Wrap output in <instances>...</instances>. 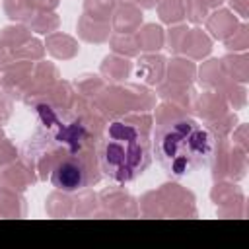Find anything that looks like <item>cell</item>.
<instances>
[{
  "label": "cell",
  "mask_w": 249,
  "mask_h": 249,
  "mask_svg": "<svg viewBox=\"0 0 249 249\" xmlns=\"http://www.w3.org/2000/svg\"><path fill=\"white\" fill-rule=\"evenodd\" d=\"M152 161V140L136 123L117 119L109 123L99 144L101 171L115 183L134 181Z\"/></svg>",
  "instance_id": "7a4b0ae2"
},
{
  "label": "cell",
  "mask_w": 249,
  "mask_h": 249,
  "mask_svg": "<svg viewBox=\"0 0 249 249\" xmlns=\"http://www.w3.org/2000/svg\"><path fill=\"white\" fill-rule=\"evenodd\" d=\"M51 181H53L54 187L64 189V191L82 189V187L88 183L86 165H84L80 160H76V158H66V160H62V161L54 167Z\"/></svg>",
  "instance_id": "3957f363"
},
{
  "label": "cell",
  "mask_w": 249,
  "mask_h": 249,
  "mask_svg": "<svg viewBox=\"0 0 249 249\" xmlns=\"http://www.w3.org/2000/svg\"><path fill=\"white\" fill-rule=\"evenodd\" d=\"M216 150L214 132L191 117L161 124L156 132V156L173 177H183L204 167Z\"/></svg>",
  "instance_id": "6da1fadb"
}]
</instances>
